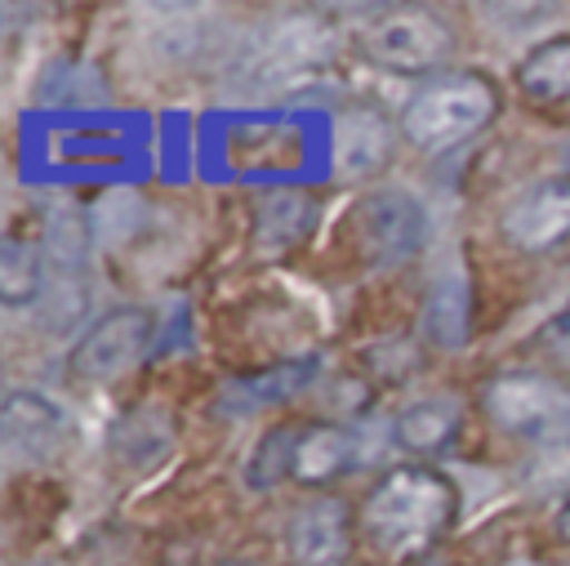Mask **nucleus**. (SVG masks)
<instances>
[{
  "label": "nucleus",
  "instance_id": "7",
  "mask_svg": "<svg viewBox=\"0 0 570 566\" xmlns=\"http://www.w3.org/2000/svg\"><path fill=\"white\" fill-rule=\"evenodd\" d=\"M517 250H548L570 232V178H543L525 187L499 218Z\"/></svg>",
  "mask_w": 570,
  "mask_h": 566
},
{
  "label": "nucleus",
  "instance_id": "11",
  "mask_svg": "<svg viewBox=\"0 0 570 566\" xmlns=\"http://www.w3.org/2000/svg\"><path fill=\"white\" fill-rule=\"evenodd\" d=\"M316 365H321L316 357H294V361H281V365L240 374V379L223 383V392L214 397V410H218V414H249V410L276 406V401H285V397H294L303 383H312Z\"/></svg>",
  "mask_w": 570,
  "mask_h": 566
},
{
  "label": "nucleus",
  "instance_id": "8",
  "mask_svg": "<svg viewBox=\"0 0 570 566\" xmlns=\"http://www.w3.org/2000/svg\"><path fill=\"white\" fill-rule=\"evenodd\" d=\"M330 49H334V31H330L325 18L289 13V18L263 27L249 67H254L258 76H281V71H298V67H316V62H325Z\"/></svg>",
  "mask_w": 570,
  "mask_h": 566
},
{
  "label": "nucleus",
  "instance_id": "14",
  "mask_svg": "<svg viewBox=\"0 0 570 566\" xmlns=\"http://www.w3.org/2000/svg\"><path fill=\"white\" fill-rule=\"evenodd\" d=\"M361 446H356V432L347 428H334V423H321V428H303L298 432V450H294V477L316 486V481H330L338 472H347L356 463Z\"/></svg>",
  "mask_w": 570,
  "mask_h": 566
},
{
  "label": "nucleus",
  "instance_id": "15",
  "mask_svg": "<svg viewBox=\"0 0 570 566\" xmlns=\"http://www.w3.org/2000/svg\"><path fill=\"white\" fill-rule=\"evenodd\" d=\"M312 223H316L312 196H303V192H276L254 214V241H258L263 254H285V250H294L312 232Z\"/></svg>",
  "mask_w": 570,
  "mask_h": 566
},
{
  "label": "nucleus",
  "instance_id": "20",
  "mask_svg": "<svg viewBox=\"0 0 570 566\" xmlns=\"http://www.w3.org/2000/svg\"><path fill=\"white\" fill-rule=\"evenodd\" d=\"M294 450H298V428H272L258 437L249 463H245V486L249 490H272L285 477H294Z\"/></svg>",
  "mask_w": 570,
  "mask_h": 566
},
{
  "label": "nucleus",
  "instance_id": "6",
  "mask_svg": "<svg viewBox=\"0 0 570 566\" xmlns=\"http://www.w3.org/2000/svg\"><path fill=\"white\" fill-rule=\"evenodd\" d=\"M361 241H365V254L379 263V267H392V263H405L410 254L423 250L428 241V214L423 205L401 192V187H383L374 196L361 201Z\"/></svg>",
  "mask_w": 570,
  "mask_h": 566
},
{
  "label": "nucleus",
  "instance_id": "21",
  "mask_svg": "<svg viewBox=\"0 0 570 566\" xmlns=\"http://www.w3.org/2000/svg\"><path fill=\"white\" fill-rule=\"evenodd\" d=\"M539 348H543V357H548L557 370L570 374V308H561V312L539 330Z\"/></svg>",
  "mask_w": 570,
  "mask_h": 566
},
{
  "label": "nucleus",
  "instance_id": "1",
  "mask_svg": "<svg viewBox=\"0 0 570 566\" xmlns=\"http://www.w3.org/2000/svg\"><path fill=\"white\" fill-rule=\"evenodd\" d=\"M361 521L387 557H414L454 521V486L432 468H392L370 490Z\"/></svg>",
  "mask_w": 570,
  "mask_h": 566
},
{
  "label": "nucleus",
  "instance_id": "5",
  "mask_svg": "<svg viewBox=\"0 0 570 566\" xmlns=\"http://www.w3.org/2000/svg\"><path fill=\"white\" fill-rule=\"evenodd\" d=\"M481 406L485 414L503 428V432H517V437H543L552 432L557 423H566V406L570 397L557 392V383H548L543 374H494L481 392Z\"/></svg>",
  "mask_w": 570,
  "mask_h": 566
},
{
  "label": "nucleus",
  "instance_id": "19",
  "mask_svg": "<svg viewBox=\"0 0 570 566\" xmlns=\"http://www.w3.org/2000/svg\"><path fill=\"white\" fill-rule=\"evenodd\" d=\"M45 294V254L31 241H0V303L27 308Z\"/></svg>",
  "mask_w": 570,
  "mask_h": 566
},
{
  "label": "nucleus",
  "instance_id": "25",
  "mask_svg": "<svg viewBox=\"0 0 570 566\" xmlns=\"http://www.w3.org/2000/svg\"><path fill=\"white\" fill-rule=\"evenodd\" d=\"M31 566H36V562H31Z\"/></svg>",
  "mask_w": 570,
  "mask_h": 566
},
{
  "label": "nucleus",
  "instance_id": "2",
  "mask_svg": "<svg viewBox=\"0 0 570 566\" xmlns=\"http://www.w3.org/2000/svg\"><path fill=\"white\" fill-rule=\"evenodd\" d=\"M499 111V94L485 76L459 71V76H441L432 85H423L405 111H401V134L423 147V152H450L459 143H468L472 134H481Z\"/></svg>",
  "mask_w": 570,
  "mask_h": 566
},
{
  "label": "nucleus",
  "instance_id": "16",
  "mask_svg": "<svg viewBox=\"0 0 570 566\" xmlns=\"http://www.w3.org/2000/svg\"><path fill=\"white\" fill-rule=\"evenodd\" d=\"M107 450L125 468H151L169 450V423L156 410H129L107 428Z\"/></svg>",
  "mask_w": 570,
  "mask_h": 566
},
{
  "label": "nucleus",
  "instance_id": "9",
  "mask_svg": "<svg viewBox=\"0 0 570 566\" xmlns=\"http://www.w3.org/2000/svg\"><path fill=\"white\" fill-rule=\"evenodd\" d=\"M62 441V410L40 392L0 397V450L13 459H45Z\"/></svg>",
  "mask_w": 570,
  "mask_h": 566
},
{
  "label": "nucleus",
  "instance_id": "17",
  "mask_svg": "<svg viewBox=\"0 0 570 566\" xmlns=\"http://www.w3.org/2000/svg\"><path fill=\"white\" fill-rule=\"evenodd\" d=\"M517 85L534 103L570 98V36H552V40L534 45L517 67Z\"/></svg>",
  "mask_w": 570,
  "mask_h": 566
},
{
  "label": "nucleus",
  "instance_id": "22",
  "mask_svg": "<svg viewBox=\"0 0 570 566\" xmlns=\"http://www.w3.org/2000/svg\"><path fill=\"white\" fill-rule=\"evenodd\" d=\"M227 566H254V562H227Z\"/></svg>",
  "mask_w": 570,
  "mask_h": 566
},
{
  "label": "nucleus",
  "instance_id": "4",
  "mask_svg": "<svg viewBox=\"0 0 570 566\" xmlns=\"http://www.w3.org/2000/svg\"><path fill=\"white\" fill-rule=\"evenodd\" d=\"M151 330H156V321L147 308H116L85 330V339L67 357V370L85 383L111 379L142 357V348L151 343Z\"/></svg>",
  "mask_w": 570,
  "mask_h": 566
},
{
  "label": "nucleus",
  "instance_id": "10",
  "mask_svg": "<svg viewBox=\"0 0 570 566\" xmlns=\"http://www.w3.org/2000/svg\"><path fill=\"white\" fill-rule=\"evenodd\" d=\"M352 526L338 499H312L289 521V553L303 566H338L347 557Z\"/></svg>",
  "mask_w": 570,
  "mask_h": 566
},
{
  "label": "nucleus",
  "instance_id": "24",
  "mask_svg": "<svg viewBox=\"0 0 570 566\" xmlns=\"http://www.w3.org/2000/svg\"><path fill=\"white\" fill-rule=\"evenodd\" d=\"M0 22H4V13H0Z\"/></svg>",
  "mask_w": 570,
  "mask_h": 566
},
{
  "label": "nucleus",
  "instance_id": "26",
  "mask_svg": "<svg viewBox=\"0 0 570 566\" xmlns=\"http://www.w3.org/2000/svg\"><path fill=\"white\" fill-rule=\"evenodd\" d=\"M0 379H4V374H0Z\"/></svg>",
  "mask_w": 570,
  "mask_h": 566
},
{
  "label": "nucleus",
  "instance_id": "23",
  "mask_svg": "<svg viewBox=\"0 0 570 566\" xmlns=\"http://www.w3.org/2000/svg\"><path fill=\"white\" fill-rule=\"evenodd\" d=\"M566 423H570V406H566Z\"/></svg>",
  "mask_w": 570,
  "mask_h": 566
},
{
  "label": "nucleus",
  "instance_id": "3",
  "mask_svg": "<svg viewBox=\"0 0 570 566\" xmlns=\"http://www.w3.org/2000/svg\"><path fill=\"white\" fill-rule=\"evenodd\" d=\"M361 49L383 71L423 76V71H432L450 58L454 36H450L445 18H436L428 9H387L365 27Z\"/></svg>",
  "mask_w": 570,
  "mask_h": 566
},
{
  "label": "nucleus",
  "instance_id": "13",
  "mask_svg": "<svg viewBox=\"0 0 570 566\" xmlns=\"http://www.w3.org/2000/svg\"><path fill=\"white\" fill-rule=\"evenodd\" d=\"M468 312H472V294H468L463 272H441L428 290V299H423V334L436 348L454 352L468 339V325H472Z\"/></svg>",
  "mask_w": 570,
  "mask_h": 566
},
{
  "label": "nucleus",
  "instance_id": "18",
  "mask_svg": "<svg viewBox=\"0 0 570 566\" xmlns=\"http://www.w3.org/2000/svg\"><path fill=\"white\" fill-rule=\"evenodd\" d=\"M454 432H459V401L450 397H423L396 414V441L405 450H441Z\"/></svg>",
  "mask_w": 570,
  "mask_h": 566
},
{
  "label": "nucleus",
  "instance_id": "12",
  "mask_svg": "<svg viewBox=\"0 0 570 566\" xmlns=\"http://www.w3.org/2000/svg\"><path fill=\"white\" fill-rule=\"evenodd\" d=\"M392 156V120L374 107H347L334 125V160L343 174L361 178L383 169Z\"/></svg>",
  "mask_w": 570,
  "mask_h": 566
}]
</instances>
